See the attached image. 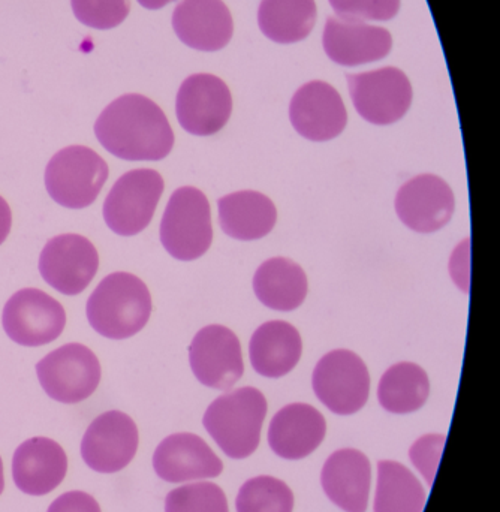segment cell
Listing matches in <instances>:
<instances>
[{
    "label": "cell",
    "mask_w": 500,
    "mask_h": 512,
    "mask_svg": "<svg viewBox=\"0 0 500 512\" xmlns=\"http://www.w3.org/2000/svg\"><path fill=\"white\" fill-rule=\"evenodd\" d=\"M93 330L111 340L140 333L152 315V295L140 277L117 271L104 277L87 300Z\"/></svg>",
    "instance_id": "cell-2"
},
{
    "label": "cell",
    "mask_w": 500,
    "mask_h": 512,
    "mask_svg": "<svg viewBox=\"0 0 500 512\" xmlns=\"http://www.w3.org/2000/svg\"><path fill=\"white\" fill-rule=\"evenodd\" d=\"M66 472L68 457L53 439H27L15 450L12 457L15 486L26 495H48L62 484Z\"/></svg>",
    "instance_id": "cell-18"
},
{
    "label": "cell",
    "mask_w": 500,
    "mask_h": 512,
    "mask_svg": "<svg viewBox=\"0 0 500 512\" xmlns=\"http://www.w3.org/2000/svg\"><path fill=\"white\" fill-rule=\"evenodd\" d=\"M165 183L158 171L138 168L123 174L104 201V221L117 236L143 233L155 215Z\"/></svg>",
    "instance_id": "cell-6"
},
{
    "label": "cell",
    "mask_w": 500,
    "mask_h": 512,
    "mask_svg": "<svg viewBox=\"0 0 500 512\" xmlns=\"http://www.w3.org/2000/svg\"><path fill=\"white\" fill-rule=\"evenodd\" d=\"M325 433L327 424L318 409L306 403H292L271 420L268 444L282 459L300 460L321 445Z\"/></svg>",
    "instance_id": "cell-22"
},
{
    "label": "cell",
    "mask_w": 500,
    "mask_h": 512,
    "mask_svg": "<svg viewBox=\"0 0 500 512\" xmlns=\"http://www.w3.org/2000/svg\"><path fill=\"white\" fill-rule=\"evenodd\" d=\"M176 113L180 125L189 134L197 137L218 134L233 113L230 89L216 75H191L177 93Z\"/></svg>",
    "instance_id": "cell-11"
},
{
    "label": "cell",
    "mask_w": 500,
    "mask_h": 512,
    "mask_svg": "<svg viewBox=\"0 0 500 512\" xmlns=\"http://www.w3.org/2000/svg\"><path fill=\"white\" fill-rule=\"evenodd\" d=\"M307 286L303 268L288 258L268 259L253 277L256 298L279 312L298 309L306 300Z\"/></svg>",
    "instance_id": "cell-25"
},
{
    "label": "cell",
    "mask_w": 500,
    "mask_h": 512,
    "mask_svg": "<svg viewBox=\"0 0 500 512\" xmlns=\"http://www.w3.org/2000/svg\"><path fill=\"white\" fill-rule=\"evenodd\" d=\"M316 397L337 415H352L369 399L370 376L364 361L348 349L328 352L313 370Z\"/></svg>",
    "instance_id": "cell-8"
},
{
    "label": "cell",
    "mask_w": 500,
    "mask_h": 512,
    "mask_svg": "<svg viewBox=\"0 0 500 512\" xmlns=\"http://www.w3.org/2000/svg\"><path fill=\"white\" fill-rule=\"evenodd\" d=\"M316 21L315 0H262L258 23L262 33L279 44L303 41Z\"/></svg>",
    "instance_id": "cell-26"
},
{
    "label": "cell",
    "mask_w": 500,
    "mask_h": 512,
    "mask_svg": "<svg viewBox=\"0 0 500 512\" xmlns=\"http://www.w3.org/2000/svg\"><path fill=\"white\" fill-rule=\"evenodd\" d=\"M107 179V162L84 146L60 150L45 168V188L53 201L65 209L92 206Z\"/></svg>",
    "instance_id": "cell-4"
},
{
    "label": "cell",
    "mask_w": 500,
    "mask_h": 512,
    "mask_svg": "<svg viewBox=\"0 0 500 512\" xmlns=\"http://www.w3.org/2000/svg\"><path fill=\"white\" fill-rule=\"evenodd\" d=\"M3 489H5V477H3V463L0 459V495H2Z\"/></svg>",
    "instance_id": "cell-37"
},
{
    "label": "cell",
    "mask_w": 500,
    "mask_h": 512,
    "mask_svg": "<svg viewBox=\"0 0 500 512\" xmlns=\"http://www.w3.org/2000/svg\"><path fill=\"white\" fill-rule=\"evenodd\" d=\"M3 330L21 346L48 345L65 330L66 313L62 304L41 289L15 292L3 307Z\"/></svg>",
    "instance_id": "cell-9"
},
{
    "label": "cell",
    "mask_w": 500,
    "mask_h": 512,
    "mask_svg": "<svg viewBox=\"0 0 500 512\" xmlns=\"http://www.w3.org/2000/svg\"><path fill=\"white\" fill-rule=\"evenodd\" d=\"M36 375L51 399L75 405L95 393L101 382V364L92 349L68 343L45 355L36 364Z\"/></svg>",
    "instance_id": "cell-7"
},
{
    "label": "cell",
    "mask_w": 500,
    "mask_h": 512,
    "mask_svg": "<svg viewBox=\"0 0 500 512\" xmlns=\"http://www.w3.org/2000/svg\"><path fill=\"white\" fill-rule=\"evenodd\" d=\"M173 27L180 41L200 51H218L234 32L230 9L222 0H182L174 9Z\"/></svg>",
    "instance_id": "cell-20"
},
{
    "label": "cell",
    "mask_w": 500,
    "mask_h": 512,
    "mask_svg": "<svg viewBox=\"0 0 500 512\" xmlns=\"http://www.w3.org/2000/svg\"><path fill=\"white\" fill-rule=\"evenodd\" d=\"M153 468L161 480L179 484L219 477L224 463L200 436L176 433L156 448Z\"/></svg>",
    "instance_id": "cell-17"
},
{
    "label": "cell",
    "mask_w": 500,
    "mask_h": 512,
    "mask_svg": "<svg viewBox=\"0 0 500 512\" xmlns=\"http://www.w3.org/2000/svg\"><path fill=\"white\" fill-rule=\"evenodd\" d=\"M143 8L150 9V11H156V9L164 8L168 3L174 2V0H137Z\"/></svg>",
    "instance_id": "cell-36"
},
{
    "label": "cell",
    "mask_w": 500,
    "mask_h": 512,
    "mask_svg": "<svg viewBox=\"0 0 500 512\" xmlns=\"http://www.w3.org/2000/svg\"><path fill=\"white\" fill-rule=\"evenodd\" d=\"M301 352L300 333L285 321L265 322L250 339V363L265 378L288 375L300 361Z\"/></svg>",
    "instance_id": "cell-23"
},
{
    "label": "cell",
    "mask_w": 500,
    "mask_h": 512,
    "mask_svg": "<svg viewBox=\"0 0 500 512\" xmlns=\"http://www.w3.org/2000/svg\"><path fill=\"white\" fill-rule=\"evenodd\" d=\"M213 242L212 212L206 195L185 186L171 195L161 222V243L179 261L201 258Z\"/></svg>",
    "instance_id": "cell-5"
},
{
    "label": "cell",
    "mask_w": 500,
    "mask_h": 512,
    "mask_svg": "<svg viewBox=\"0 0 500 512\" xmlns=\"http://www.w3.org/2000/svg\"><path fill=\"white\" fill-rule=\"evenodd\" d=\"M454 209L453 189L433 174L414 177L397 192V216L415 233L430 234L441 230L453 218Z\"/></svg>",
    "instance_id": "cell-15"
},
{
    "label": "cell",
    "mask_w": 500,
    "mask_h": 512,
    "mask_svg": "<svg viewBox=\"0 0 500 512\" xmlns=\"http://www.w3.org/2000/svg\"><path fill=\"white\" fill-rule=\"evenodd\" d=\"M429 394V376L414 363L394 364L379 382V403L391 414L405 415L418 411L429 399Z\"/></svg>",
    "instance_id": "cell-27"
},
{
    "label": "cell",
    "mask_w": 500,
    "mask_h": 512,
    "mask_svg": "<svg viewBox=\"0 0 500 512\" xmlns=\"http://www.w3.org/2000/svg\"><path fill=\"white\" fill-rule=\"evenodd\" d=\"M189 361L195 378L213 390H230L245 373L240 340L224 325H209L195 334Z\"/></svg>",
    "instance_id": "cell-14"
},
{
    "label": "cell",
    "mask_w": 500,
    "mask_h": 512,
    "mask_svg": "<svg viewBox=\"0 0 500 512\" xmlns=\"http://www.w3.org/2000/svg\"><path fill=\"white\" fill-rule=\"evenodd\" d=\"M98 268V251L89 239L78 234L53 237L39 256L42 279L60 294H81Z\"/></svg>",
    "instance_id": "cell-13"
},
{
    "label": "cell",
    "mask_w": 500,
    "mask_h": 512,
    "mask_svg": "<svg viewBox=\"0 0 500 512\" xmlns=\"http://www.w3.org/2000/svg\"><path fill=\"white\" fill-rule=\"evenodd\" d=\"M71 5L80 23L98 30L114 29L131 11L129 0H71Z\"/></svg>",
    "instance_id": "cell-31"
},
{
    "label": "cell",
    "mask_w": 500,
    "mask_h": 512,
    "mask_svg": "<svg viewBox=\"0 0 500 512\" xmlns=\"http://www.w3.org/2000/svg\"><path fill=\"white\" fill-rule=\"evenodd\" d=\"M12 227V213L5 198L0 197V245L8 239Z\"/></svg>",
    "instance_id": "cell-35"
},
{
    "label": "cell",
    "mask_w": 500,
    "mask_h": 512,
    "mask_svg": "<svg viewBox=\"0 0 500 512\" xmlns=\"http://www.w3.org/2000/svg\"><path fill=\"white\" fill-rule=\"evenodd\" d=\"M236 505L237 512H292L294 495L277 478L256 477L243 484Z\"/></svg>",
    "instance_id": "cell-29"
},
{
    "label": "cell",
    "mask_w": 500,
    "mask_h": 512,
    "mask_svg": "<svg viewBox=\"0 0 500 512\" xmlns=\"http://www.w3.org/2000/svg\"><path fill=\"white\" fill-rule=\"evenodd\" d=\"M222 230L231 239L252 242L271 233L277 221L273 201L255 191L234 192L218 201Z\"/></svg>",
    "instance_id": "cell-24"
},
{
    "label": "cell",
    "mask_w": 500,
    "mask_h": 512,
    "mask_svg": "<svg viewBox=\"0 0 500 512\" xmlns=\"http://www.w3.org/2000/svg\"><path fill=\"white\" fill-rule=\"evenodd\" d=\"M322 42L327 56L342 66L376 62L384 59L393 47L391 33L384 27L334 17L325 24Z\"/></svg>",
    "instance_id": "cell-19"
},
{
    "label": "cell",
    "mask_w": 500,
    "mask_h": 512,
    "mask_svg": "<svg viewBox=\"0 0 500 512\" xmlns=\"http://www.w3.org/2000/svg\"><path fill=\"white\" fill-rule=\"evenodd\" d=\"M445 442L447 438L444 435H427L418 439L409 451L412 463L424 475L429 486L435 481Z\"/></svg>",
    "instance_id": "cell-33"
},
{
    "label": "cell",
    "mask_w": 500,
    "mask_h": 512,
    "mask_svg": "<svg viewBox=\"0 0 500 512\" xmlns=\"http://www.w3.org/2000/svg\"><path fill=\"white\" fill-rule=\"evenodd\" d=\"M165 512H230L227 496L213 483L188 484L171 490Z\"/></svg>",
    "instance_id": "cell-30"
},
{
    "label": "cell",
    "mask_w": 500,
    "mask_h": 512,
    "mask_svg": "<svg viewBox=\"0 0 500 512\" xmlns=\"http://www.w3.org/2000/svg\"><path fill=\"white\" fill-rule=\"evenodd\" d=\"M140 436L129 415L108 411L96 417L81 442V456L93 471L116 474L125 469L137 454Z\"/></svg>",
    "instance_id": "cell-12"
},
{
    "label": "cell",
    "mask_w": 500,
    "mask_h": 512,
    "mask_svg": "<svg viewBox=\"0 0 500 512\" xmlns=\"http://www.w3.org/2000/svg\"><path fill=\"white\" fill-rule=\"evenodd\" d=\"M47 512H101L93 496L84 492H68L56 499Z\"/></svg>",
    "instance_id": "cell-34"
},
{
    "label": "cell",
    "mask_w": 500,
    "mask_h": 512,
    "mask_svg": "<svg viewBox=\"0 0 500 512\" xmlns=\"http://www.w3.org/2000/svg\"><path fill=\"white\" fill-rule=\"evenodd\" d=\"M426 492L405 466L391 460L378 463L375 512H423Z\"/></svg>",
    "instance_id": "cell-28"
},
{
    "label": "cell",
    "mask_w": 500,
    "mask_h": 512,
    "mask_svg": "<svg viewBox=\"0 0 500 512\" xmlns=\"http://www.w3.org/2000/svg\"><path fill=\"white\" fill-rule=\"evenodd\" d=\"M321 483L327 498L340 510L366 512L372 466L366 454L345 448L328 457L322 468Z\"/></svg>",
    "instance_id": "cell-21"
},
{
    "label": "cell",
    "mask_w": 500,
    "mask_h": 512,
    "mask_svg": "<svg viewBox=\"0 0 500 512\" xmlns=\"http://www.w3.org/2000/svg\"><path fill=\"white\" fill-rule=\"evenodd\" d=\"M267 415V400L256 388L245 387L218 397L204 414L203 424L231 459L255 453Z\"/></svg>",
    "instance_id": "cell-3"
},
{
    "label": "cell",
    "mask_w": 500,
    "mask_h": 512,
    "mask_svg": "<svg viewBox=\"0 0 500 512\" xmlns=\"http://www.w3.org/2000/svg\"><path fill=\"white\" fill-rule=\"evenodd\" d=\"M289 119L301 137L310 141H330L339 137L348 123V113L342 96L324 81H312L297 90Z\"/></svg>",
    "instance_id": "cell-16"
},
{
    "label": "cell",
    "mask_w": 500,
    "mask_h": 512,
    "mask_svg": "<svg viewBox=\"0 0 500 512\" xmlns=\"http://www.w3.org/2000/svg\"><path fill=\"white\" fill-rule=\"evenodd\" d=\"M340 20L387 21L396 17L400 0H330Z\"/></svg>",
    "instance_id": "cell-32"
},
{
    "label": "cell",
    "mask_w": 500,
    "mask_h": 512,
    "mask_svg": "<svg viewBox=\"0 0 500 512\" xmlns=\"http://www.w3.org/2000/svg\"><path fill=\"white\" fill-rule=\"evenodd\" d=\"M355 110L373 125H391L408 113L412 86L405 72L382 68L363 74L346 75Z\"/></svg>",
    "instance_id": "cell-10"
},
{
    "label": "cell",
    "mask_w": 500,
    "mask_h": 512,
    "mask_svg": "<svg viewBox=\"0 0 500 512\" xmlns=\"http://www.w3.org/2000/svg\"><path fill=\"white\" fill-rule=\"evenodd\" d=\"M95 135L107 152L128 162L162 161L174 147L173 128L162 108L137 93L111 102L96 120Z\"/></svg>",
    "instance_id": "cell-1"
}]
</instances>
